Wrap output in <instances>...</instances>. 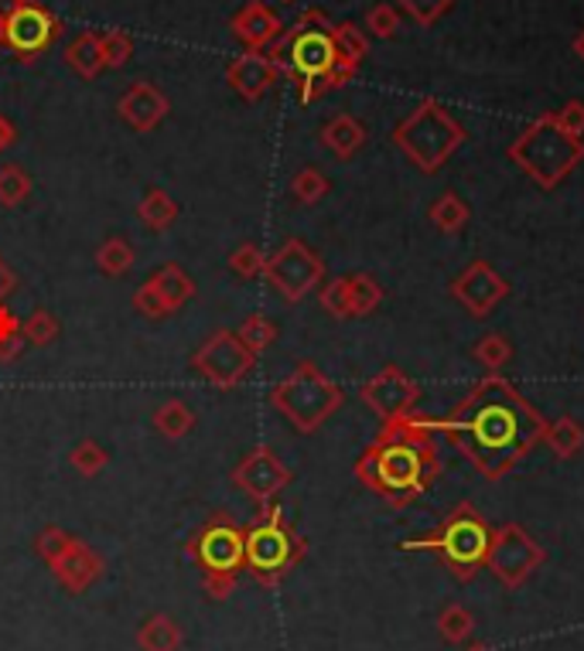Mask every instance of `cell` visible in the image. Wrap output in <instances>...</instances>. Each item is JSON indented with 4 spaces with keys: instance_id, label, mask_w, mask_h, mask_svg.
Segmentation results:
<instances>
[{
    "instance_id": "6da1fadb",
    "label": "cell",
    "mask_w": 584,
    "mask_h": 651,
    "mask_svg": "<svg viewBox=\"0 0 584 651\" xmlns=\"http://www.w3.org/2000/svg\"><path fill=\"white\" fill-rule=\"evenodd\" d=\"M421 419L431 434L448 437L462 450V458L489 481L506 477L537 443H544L547 427L544 413L526 403L499 372H489L471 386L444 419L424 413Z\"/></svg>"
},
{
    "instance_id": "7a4b0ae2",
    "label": "cell",
    "mask_w": 584,
    "mask_h": 651,
    "mask_svg": "<svg viewBox=\"0 0 584 651\" xmlns=\"http://www.w3.org/2000/svg\"><path fill=\"white\" fill-rule=\"evenodd\" d=\"M437 474H441L437 443L417 410L400 419L383 423L376 440L355 461V477L394 508H404L413 498H421L434 485Z\"/></svg>"
},
{
    "instance_id": "3957f363",
    "label": "cell",
    "mask_w": 584,
    "mask_h": 651,
    "mask_svg": "<svg viewBox=\"0 0 584 651\" xmlns=\"http://www.w3.org/2000/svg\"><path fill=\"white\" fill-rule=\"evenodd\" d=\"M270 59L297 82L301 103H315L331 90H342L355 79V69H346L339 62L336 42H331V21L325 11L308 8L288 35H281L270 45Z\"/></svg>"
},
{
    "instance_id": "277c9868",
    "label": "cell",
    "mask_w": 584,
    "mask_h": 651,
    "mask_svg": "<svg viewBox=\"0 0 584 651\" xmlns=\"http://www.w3.org/2000/svg\"><path fill=\"white\" fill-rule=\"evenodd\" d=\"M489 540H492V525L486 522V516L471 501H462L444 516V522L434 532L421 535V540L400 543V549L434 553L458 583H468L479 570H486Z\"/></svg>"
},
{
    "instance_id": "5b68a950",
    "label": "cell",
    "mask_w": 584,
    "mask_h": 651,
    "mask_svg": "<svg viewBox=\"0 0 584 651\" xmlns=\"http://www.w3.org/2000/svg\"><path fill=\"white\" fill-rule=\"evenodd\" d=\"M510 161L534 185L553 191L584 161V140L561 130L558 113H544L510 144Z\"/></svg>"
},
{
    "instance_id": "8992f818",
    "label": "cell",
    "mask_w": 584,
    "mask_h": 651,
    "mask_svg": "<svg viewBox=\"0 0 584 651\" xmlns=\"http://www.w3.org/2000/svg\"><path fill=\"white\" fill-rule=\"evenodd\" d=\"M188 556L202 570V587L212 601H226L246 570V529L230 516H209L188 540Z\"/></svg>"
},
{
    "instance_id": "52a82bcc",
    "label": "cell",
    "mask_w": 584,
    "mask_h": 651,
    "mask_svg": "<svg viewBox=\"0 0 584 651\" xmlns=\"http://www.w3.org/2000/svg\"><path fill=\"white\" fill-rule=\"evenodd\" d=\"M304 556H308V540L291 525V519L273 501L260 505L246 525V573L260 587H277Z\"/></svg>"
},
{
    "instance_id": "ba28073f",
    "label": "cell",
    "mask_w": 584,
    "mask_h": 651,
    "mask_svg": "<svg viewBox=\"0 0 584 651\" xmlns=\"http://www.w3.org/2000/svg\"><path fill=\"white\" fill-rule=\"evenodd\" d=\"M267 403L281 413L297 434H315L322 430L325 419H331L342 410L346 392L339 382H331L315 362H297L294 369L270 389Z\"/></svg>"
},
{
    "instance_id": "9c48e42d",
    "label": "cell",
    "mask_w": 584,
    "mask_h": 651,
    "mask_svg": "<svg viewBox=\"0 0 584 651\" xmlns=\"http://www.w3.org/2000/svg\"><path fill=\"white\" fill-rule=\"evenodd\" d=\"M465 140H468L465 127L437 99L417 103V109L394 130V144L424 175H437Z\"/></svg>"
},
{
    "instance_id": "30bf717a",
    "label": "cell",
    "mask_w": 584,
    "mask_h": 651,
    "mask_svg": "<svg viewBox=\"0 0 584 651\" xmlns=\"http://www.w3.org/2000/svg\"><path fill=\"white\" fill-rule=\"evenodd\" d=\"M544 563H547V549L519 522H503L492 529L486 570L506 590H519Z\"/></svg>"
},
{
    "instance_id": "8fae6325",
    "label": "cell",
    "mask_w": 584,
    "mask_h": 651,
    "mask_svg": "<svg viewBox=\"0 0 584 651\" xmlns=\"http://www.w3.org/2000/svg\"><path fill=\"white\" fill-rule=\"evenodd\" d=\"M257 358L249 352L243 342H240V334L230 331V328H219L212 331L206 342L195 348L191 355V369L199 372L209 386L215 389H236L240 382H246V376H254L257 369Z\"/></svg>"
},
{
    "instance_id": "7c38bea8",
    "label": "cell",
    "mask_w": 584,
    "mask_h": 651,
    "mask_svg": "<svg viewBox=\"0 0 584 651\" xmlns=\"http://www.w3.org/2000/svg\"><path fill=\"white\" fill-rule=\"evenodd\" d=\"M264 276L288 304H301L325 280V263H322V257L308 242L284 239L267 257Z\"/></svg>"
},
{
    "instance_id": "4fadbf2b",
    "label": "cell",
    "mask_w": 584,
    "mask_h": 651,
    "mask_svg": "<svg viewBox=\"0 0 584 651\" xmlns=\"http://www.w3.org/2000/svg\"><path fill=\"white\" fill-rule=\"evenodd\" d=\"M59 35H62V21L42 0H21L14 14L4 17V48H11L21 62H38L59 42Z\"/></svg>"
},
{
    "instance_id": "5bb4252c",
    "label": "cell",
    "mask_w": 584,
    "mask_h": 651,
    "mask_svg": "<svg viewBox=\"0 0 584 651\" xmlns=\"http://www.w3.org/2000/svg\"><path fill=\"white\" fill-rule=\"evenodd\" d=\"M233 488L243 492L246 498H254L257 505H267L281 495L291 481H294V471L277 458V450L267 447V443H257L249 454L240 458V464L233 467L230 474Z\"/></svg>"
},
{
    "instance_id": "9a60e30c",
    "label": "cell",
    "mask_w": 584,
    "mask_h": 651,
    "mask_svg": "<svg viewBox=\"0 0 584 651\" xmlns=\"http://www.w3.org/2000/svg\"><path fill=\"white\" fill-rule=\"evenodd\" d=\"M359 400H363L383 423L400 419L407 413H413L417 400H421V386H417L404 369L397 365H386L379 369L370 382L359 386Z\"/></svg>"
},
{
    "instance_id": "2e32d148",
    "label": "cell",
    "mask_w": 584,
    "mask_h": 651,
    "mask_svg": "<svg viewBox=\"0 0 584 651\" xmlns=\"http://www.w3.org/2000/svg\"><path fill=\"white\" fill-rule=\"evenodd\" d=\"M452 297L468 310L471 318H489L492 310L510 297V283H506V276L499 273L492 263L476 260V263H468L455 276Z\"/></svg>"
},
{
    "instance_id": "e0dca14e",
    "label": "cell",
    "mask_w": 584,
    "mask_h": 651,
    "mask_svg": "<svg viewBox=\"0 0 584 651\" xmlns=\"http://www.w3.org/2000/svg\"><path fill=\"white\" fill-rule=\"evenodd\" d=\"M284 75V69L277 66L267 51H243L226 66V82L230 90L240 93L246 103H257L267 96V90L273 86L277 79Z\"/></svg>"
},
{
    "instance_id": "ac0fdd59",
    "label": "cell",
    "mask_w": 584,
    "mask_h": 651,
    "mask_svg": "<svg viewBox=\"0 0 584 651\" xmlns=\"http://www.w3.org/2000/svg\"><path fill=\"white\" fill-rule=\"evenodd\" d=\"M51 577L62 583V590L66 593H86L93 583H100V577H103V556L93 549V546H86L82 540H75L72 535V543L66 546V553L55 559L51 566Z\"/></svg>"
},
{
    "instance_id": "d6986e66",
    "label": "cell",
    "mask_w": 584,
    "mask_h": 651,
    "mask_svg": "<svg viewBox=\"0 0 584 651\" xmlns=\"http://www.w3.org/2000/svg\"><path fill=\"white\" fill-rule=\"evenodd\" d=\"M168 109H172V99L164 96L154 82H133V86L120 96L117 103V113H120V120L137 130V133H151L157 130V123L168 117Z\"/></svg>"
},
{
    "instance_id": "ffe728a7",
    "label": "cell",
    "mask_w": 584,
    "mask_h": 651,
    "mask_svg": "<svg viewBox=\"0 0 584 651\" xmlns=\"http://www.w3.org/2000/svg\"><path fill=\"white\" fill-rule=\"evenodd\" d=\"M230 32L246 45V51H267L277 38H281L284 24L264 4V0H249V4H243L233 14Z\"/></svg>"
},
{
    "instance_id": "44dd1931",
    "label": "cell",
    "mask_w": 584,
    "mask_h": 651,
    "mask_svg": "<svg viewBox=\"0 0 584 651\" xmlns=\"http://www.w3.org/2000/svg\"><path fill=\"white\" fill-rule=\"evenodd\" d=\"M144 283H148V287H151L164 304H168L172 315H178V310H182L185 304H191L195 294H199V287H195V280H191V273H188L182 263H164V267H157Z\"/></svg>"
},
{
    "instance_id": "7402d4cb",
    "label": "cell",
    "mask_w": 584,
    "mask_h": 651,
    "mask_svg": "<svg viewBox=\"0 0 584 651\" xmlns=\"http://www.w3.org/2000/svg\"><path fill=\"white\" fill-rule=\"evenodd\" d=\"M366 137H370V133H366L363 120H355L352 113H339V117H331V120L322 127V133H318L322 147L331 151L339 161H352L359 151H363Z\"/></svg>"
},
{
    "instance_id": "603a6c76",
    "label": "cell",
    "mask_w": 584,
    "mask_h": 651,
    "mask_svg": "<svg viewBox=\"0 0 584 651\" xmlns=\"http://www.w3.org/2000/svg\"><path fill=\"white\" fill-rule=\"evenodd\" d=\"M66 66L79 75V79H96L106 62H103V42H100V32H82L75 35L66 51H62Z\"/></svg>"
},
{
    "instance_id": "cb8c5ba5",
    "label": "cell",
    "mask_w": 584,
    "mask_h": 651,
    "mask_svg": "<svg viewBox=\"0 0 584 651\" xmlns=\"http://www.w3.org/2000/svg\"><path fill=\"white\" fill-rule=\"evenodd\" d=\"M137 648L141 651H178L182 648V628L168 614H151L137 628Z\"/></svg>"
},
{
    "instance_id": "d4e9b609",
    "label": "cell",
    "mask_w": 584,
    "mask_h": 651,
    "mask_svg": "<svg viewBox=\"0 0 584 651\" xmlns=\"http://www.w3.org/2000/svg\"><path fill=\"white\" fill-rule=\"evenodd\" d=\"M182 209L175 198L164 191V188H151L144 198H141V205H137V218H141L151 233H164V229H172V225L178 222Z\"/></svg>"
},
{
    "instance_id": "484cf974",
    "label": "cell",
    "mask_w": 584,
    "mask_h": 651,
    "mask_svg": "<svg viewBox=\"0 0 584 651\" xmlns=\"http://www.w3.org/2000/svg\"><path fill=\"white\" fill-rule=\"evenodd\" d=\"M544 443L558 454L561 461H571L584 450V427L574 416H558L544 427Z\"/></svg>"
},
{
    "instance_id": "4316f807",
    "label": "cell",
    "mask_w": 584,
    "mask_h": 651,
    "mask_svg": "<svg viewBox=\"0 0 584 651\" xmlns=\"http://www.w3.org/2000/svg\"><path fill=\"white\" fill-rule=\"evenodd\" d=\"M331 42H336V51H339V62L346 69H355L366 62L370 55V35L363 32L359 24L352 21H342V24H331Z\"/></svg>"
},
{
    "instance_id": "83f0119b",
    "label": "cell",
    "mask_w": 584,
    "mask_h": 651,
    "mask_svg": "<svg viewBox=\"0 0 584 651\" xmlns=\"http://www.w3.org/2000/svg\"><path fill=\"white\" fill-rule=\"evenodd\" d=\"M151 427L164 437V440H182L185 434H191L195 427V410L185 400H164L154 416H151Z\"/></svg>"
},
{
    "instance_id": "f1b7e54d",
    "label": "cell",
    "mask_w": 584,
    "mask_h": 651,
    "mask_svg": "<svg viewBox=\"0 0 584 651\" xmlns=\"http://www.w3.org/2000/svg\"><path fill=\"white\" fill-rule=\"evenodd\" d=\"M133 260H137V252H133V242L127 236H109L96 249V267L106 276H124L133 267Z\"/></svg>"
},
{
    "instance_id": "f546056e",
    "label": "cell",
    "mask_w": 584,
    "mask_h": 651,
    "mask_svg": "<svg viewBox=\"0 0 584 651\" xmlns=\"http://www.w3.org/2000/svg\"><path fill=\"white\" fill-rule=\"evenodd\" d=\"M468 205H465V198L462 194H455V191H444L437 202L431 205V222L437 225V229L444 233V236H455V233H462L465 225H468Z\"/></svg>"
},
{
    "instance_id": "4dcf8cb0",
    "label": "cell",
    "mask_w": 584,
    "mask_h": 651,
    "mask_svg": "<svg viewBox=\"0 0 584 651\" xmlns=\"http://www.w3.org/2000/svg\"><path fill=\"white\" fill-rule=\"evenodd\" d=\"M59 331H62L59 318H55L51 310H45V307L32 310L27 321H21V338H24V345H32V348L55 345V342H59Z\"/></svg>"
},
{
    "instance_id": "1f68e13d",
    "label": "cell",
    "mask_w": 584,
    "mask_h": 651,
    "mask_svg": "<svg viewBox=\"0 0 584 651\" xmlns=\"http://www.w3.org/2000/svg\"><path fill=\"white\" fill-rule=\"evenodd\" d=\"M437 635H441V641H448V644H465L471 635H476V617H471V611L462 607V604L441 607V614H437Z\"/></svg>"
},
{
    "instance_id": "d6a6232c",
    "label": "cell",
    "mask_w": 584,
    "mask_h": 651,
    "mask_svg": "<svg viewBox=\"0 0 584 651\" xmlns=\"http://www.w3.org/2000/svg\"><path fill=\"white\" fill-rule=\"evenodd\" d=\"M349 280V310L352 318H366L383 304V287L370 276V273H352Z\"/></svg>"
},
{
    "instance_id": "836d02e7",
    "label": "cell",
    "mask_w": 584,
    "mask_h": 651,
    "mask_svg": "<svg viewBox=\"0 0 584 651\" xmlns=\"http://www.w3.org/2000/svg\"><path fill=\"white\" fill-rule=\"evenodd\" d=\"M27 194H32V175H27L24 167L21 164L0 167V205L17 209L21 202H27Z\"/></svg>"
},
{
    "instance_id": "e575fe53",
    "label": "cell",
    "mask_w": 584,
    "mask_h": 651,
    "mask_svg": "<svg viewBox=\"0 0 584 651\" xmlns=\"http://www.w3.org/2000/svg\"><path fill=\"white\" fill-rule=\"evenodd\" d=\"M328 191H331V181L318 171V167H301V171L291 178V194L297 205H318Z\"/></svg>"
},
{
    "instance_id": "d590c367",
    "label": "cell",
    "mask_w": 584,
    "mask_h": 651,
    "mask_svg": "<svg viewBox=\"0 0 584 651\" xmlns=\"http://www.w3.org/2000/svg\"><path fill=\"white\" fill-rule=\"evenodd\" d=\"M236 334H240V342L249 352L260 355V352H267L277 342V324L267 315H249V318H243V324L236 328Z\"/></svg>"
},
{
    "instance_id": "8d00e7d4",
    "label": "cell",
    "mask_w": 584,
    "mask_h": 651,
    "mask_svg": "<svg viewBox=\"0 0 584 651\" xmlns=\"http://www.w3.org/2000/svg\"><path fill=\"white\" fill-rule=\"evenodd\" d=\"M24 352V338H21V321L14 318V310L8 304H0V365L17 362Z\"/></svg>"
},
{
    "instance_id": "74e56055",
    "label": "cell",
    "mask_w": 584,
    "mask_h": 651,
    "mask_svg": "<svg viewBox=\"0 0 584 651\" xmlns=\"http://www.w3.org/2000/svg\"><path fill=\"white\" fill-rule=\"evenodd\" d=\"M471 352H476V358L486 365L489 372H503L506 365H510V358H513V345L506 342L503 334H495V331L486 334V338H479L476 348H471Z\"/></svg>"
},
{
    "instance_id": "f35d334b",
    "label": "cell",
    "mask_w": 584,
    "mask_h": 651,
    "mask_svg": "<svg viewBox=\"0 0 584 651\" xmlns=\"http://www.w3.org/2000/svg\"><path fill=\"white\" fill-rule=\"evenodd\" d=\"M230 270H233L240 280H257V276H264V270H267V252H264L257 242H243V246L233 249Z\"/></svg>"
},
{
    "instance_id": "ab89813d",
    "label": "cell",
    "mask_w": 584,
    "mask_h": 651,
    "mask_svg": "<svg viewBox=\"0 0 584 651\" xmlns=\"http://www.w3.org/2000/svg\"><path fill=\"white\" fill-rule=\"evenodd\" d=\"M69 464L75 467V474L82 477H96L103 474V467L109 464V454L96 443V440H82L72 447V454H69Z\"/></svg>"
},
{
    "instance_id": "60d3db41",
    "label": "cell",
    "mask_w": 584,
    "mask_h": 651,
    "mask_svg": "<svg viewBox=\"0 0 584 651\" xmlns=\"http://www.w3.org/2000/svg\"><path fill=\"white\" fill-rule=\"evenodd\" d=\"M318 300H322V310L331 318H352V310H349V280L346 276H336V280H328L325 287L318 291Z\"/></svg>"
},
{
    "instance_id": "b9f144b4",
    "label": "cell",
    "mask_w": 584,
    "mask_h": 651,
    "mask_svg": "<svg viewBox=\"0 0 584 651\" xmlns=\"http://www.w3.org/2000/svg\"><path fill=\"white\" fill-rule=\"evenodd\" d=\"M100 42H103L106 69H124L133 59V42L127 32H106V35H100Z\"/></svg>"
},
{
    "instance_id": "7bdbcfd3",
    "label": "cell",
    "mask_w": 584,
    "mask_h": 651,
    "mask_svg": "<svg viewBox=\"0 0 584 651\" xmlns=\"http://www.w3.org/2000/svg\"><path fill=\"white\" fill-rule=\"evenodd\" d=\"M452 4H455V0H397V8L407 11L417 24H424V27L441 21L444 14L452 11Z\"/></svg>"
},
{
    "instance_id": "ee69618b",
    "label": "cell",
    "mask_w": 584,
    "mask_h": 651,
    "mask_svg": "<svg viewBox=\"0 0 584 651\" xmlns=\"http://www.w3.org/2000/svg\"><path fill=\"white\" fill-rule=\"evenodd\" d=\"M72 543V535L59 525H45L38 535H35V553L45 559V566H51L55 559H59L66 553V546Z\"/></svg>"
},
{
    "instance_id": "f6af8a7d",
    "label": "cell",
    "mask_w": 584,
    "mask_h": 651,
    "mask_svg": "<svg viewBox=\"0 0 584 651\" xmlns=\"http://www.w3.org/2000/svg\"><path fill=\"white\" fill-rule=\"evenodd\" d=\"M366 27L373 38H394L400 32V11L394 4H376L366 11Z\"/></svg>"
},
{
    "instance_id": "bcb514c9",
    "label": "cell",
    "mask_w": 584,
    "mask_h": 651,
    "mask_svg": "<svg viewBox=\"0 0 584 651\" xmlns=\"http://www.w3.org/2000/svg\"><path fill=\"white\" fill-rule=\"evenodd\" d=\"M133 310L137 315H144V318H151V321H161V318H172V310H168V304H164L148 283H141V287L133 291Z\"/></svg>"
},
{
    "instance_id": "7dc6e473",
    "label": "cell",
    "mask_w": 584,
    "mask_h": 651,
    "mask_svg": "<svg viewBox=\"0 0 584 651\" xmlns=\"http://www.w3.org/2000/svg\"><path fill=\"white\" fill-rule=\"evenodd\" d=\"M558 123H561V130L564 133H571V137H584V103L581 99H568L564 106H561V113H558Z\"/></svg>"
},
{
    "instance_id": "c3c4849f",
    "label": "cell",
    "mask_w": 584,
    "mask_h": 651,
    "mask_svg": "<svg viewBox=\"0 0 584 651\" xmlns=\"http://www.w3.org/2000/svg\"><path fill=\"white\" fill-rule=\"evenodd\" d=\"M14 291H17V273L4 257H0V304H4Z\"/></svg>"
},
{
    "instance_id": "681fc988",
    "label": "cell",
    "mask_w": 584,
    "mask_h": 651,
    "mask_svg": "<svg viewBox=\"0 0 584 651\" xmlns=\"http://www.w3.org/2000/svg\"><path fill=\"white\" fill-rule=\"evenodd\" d=\"M17 144V127L0 113V154H4L8 147H14Z\"/></svg>"
},
{
    "instance_id": "f907efd6",
    "label": "cell",
    "mask_w": 584,
    "mask_h": 651,
    "mask_svg": "<svg viewBox=\"0 0 584 651\" xmlns=\"http://www.w3.org/2000/svg\"><path fill=\"white\" fill-rule=\"evenodd\" d=\"M571 48H574V55H577V59L584 62V32H577V35H574V42H571Z\"/></svg>"
},
{
    "instance_id": "816d5d0a",
    "label": "cell",
    "mask_w": 584,
    "mask_h": 651,
    "mask_svg": "<svg viewBox=\"0 0 584 651\" xmlns=\"http://www.w3.org/2000/svg\"><path fill=\"white\" fill-rule=\"evenodd\" d=\"M21 4V0H0V17H8V14H14V8Z\"/></svg>"
},
{
    "instance_id": "f5cc1de1",
    "label": "cell",
    "mask_w": 584,
    "mask_h": 651,
    "mask_svg": "<svg viewBox=\"0 0 584 651\" xmlns=\"http://www.w3.org/2000/svg\"><path fill=\"white\" fill-rule=\"evenodd\" d=\"M465 651H495V648H489V644H471V648H465Z\"/></svg>"
},
{
    "instance_id": "db71d44e",
    "label": "cell",
    "mask_w": 584,
    "mask_h": 651,
    "mask_svg": "<svg viewBox=\"0 0 584 651\" xmlns=\"http://www.w3.org/2000/svg\"><path fill=\"white\" fill-rule=\"evenodd\" d=\"M0 48H4V17H0Z\"/></svg>"
},
{
    "instance_id": "11a10c76",
    "label": "cell",
    "mask_w": 584,
    "mask_h": 651,
    "mask_svg": "<svg viewBox=\"0 0 584 651\" xmlns=\"http://www.w3.org/2000/svg\"><path fill=\"white\" fill-rule=\"evenodd\" d=\"M281 4H294V0H281Z\"/></svg>"
}]
</instances>
